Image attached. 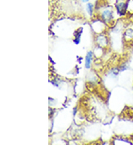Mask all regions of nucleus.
Here are the masks:
<instances>
[{"instance_id": "nucleus-7", "label": "nucleus", "mask_w": 133, "mask_h": 146, "mask_svg": "<svg viewBox=\"0 0 133 146\" xmlns=\"http://www.w3.org/2000/svg\"><path fill=\"white\" fill-rule=\"evenodd\" d=\"M86 13H88V15L90 17H92L93 13H94V5L91 3H87L86 4Z\"/></svg>"}, {"instance_id": "nucleus-8", "label": "nucleus", "mask_w": 133, "mask_h": 146, "mask_svg": "<svg viewBox=\"0 0 133 146\" xmlns=\"http://www.w3.org/2000/svg\"><path fill=\"white\" fill-rule=\"evenodd\" d=\"M81 1L82 3H86L90 2V0H81Z\"/></svg>"}, {"instance_id": "nucleus-1", "label": "nucleus", "mask_w": 133, "mask_h": 146, "mask_svg": "<svg viewBox=\"0 0 133 146\" xmlns=\"http://www.w3.org/2000/svg\"><path fill=\"white\" fill-rule=\"evenodd\" d=\"M100 17L104 23H109L113 18V11L109 7L104 8L100 13Z\"/></svg>"}, {"instance_id": "nucleus-6", "label": "nucleus", "mask_w": 133, "mask_h": 146, "mask_svg": "<svg viewBox=\"0 0 133 146\" xmlns=\"http://www.w3.org/2000/svg\"><path fill=\"white\" fill-rule=\"evenodd\" d=\"M82 31H83V28L81 27L79 28L78 30H77L75 32V37H74V43L78 45L80 43V40H81V36L82 34Z\"/></svg>"}, {"instance_id": "nucleus-4", "label": "nucleus", "mask_w": 133, "mask_h": 146, "mask_svg": "<svg viewBox=\"0 0 133 146\" xmlns=\"http://www.w3.org/2000/svg\"><path fill=\"white\" fill-rule=\"evenodd\" d=\"M116 10H117V13L120 15L124 14L126 12V4L123 1H119L116 3Z\"/></svg>"}, {"instance_id": "nucleus-2", "label": "nucleus", "mask_w": 133, "mask_h": 146, "mask_svg": "<svg viewBox=\"0 0 133 146\" xmlns=\"http://www.w3.org/2000/svg\"><path fill=\"white\" fill-rule=\"evenodd\" d=\"M95 40V43L96 45L100 47H106L109 45V40L108 38L104 36V35H102V34H100V35H97L96 37L94 39Z\"/></svg>"}, {"instance_id": "nucleus-3", "label": "nucleus", "mask_w": 133, "mask_h": 146, "mask_svg": "<svg viewBox=\"0 0 133 146\" xmlns=\"http://www.w3.org/2000/svg\"><path fill=\"white\" fill-rule=\"evenodd\" d=\"M92 60H93V52L88 51L85 58V68L86 69H90L91 68Z\"/></svg>"}, {"instance_id": "nucleus-5", "label": "nucleus", "mask_w": 133, "mask_h": 146, "mask_svg": "<svg viewBox=\"0 0 133 146\" xmlns=\"http://www.w3.org/2000/svg\"><path fill=\"white\" fill-rule=\"evenodd\" d=\"M124 37L126 40H133V28L128 27L124 32Z\"/></svg>"}]
</instances>
